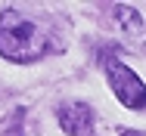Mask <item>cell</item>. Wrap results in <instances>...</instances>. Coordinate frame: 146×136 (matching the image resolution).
<instances>
[{
  "mask_svg": "<svg viewBox=\"0 0 146 136\" xmlns=\"http://www.w3.org/2000/svg\"><path fill=\"white\" fill-rule=\"evenodd\" d=\"M44 53V37L37 34V25L22 19L16 9H6L0 16V56L13 62H34Z\"/></svg>",
  "mask_w": 146,
  "mask_h": 136,
  "instance_id": "cell-1",
  "label": "cell"
},
{
  "mask_svg": "<svg viewBox=\"0 0 146 136\" xmlns=\"http://www.w3.org/2000/svg\"><path fill=\"white\" fill-rule=\"evenodd\" d=\"M59 127L72 136H93V111L84 102L59 105Z\"/></svg>",
  "mask_w": 146,
  "mask_h": 136,
  "instance_id": "cell-3",
  "label": "cell"
},
{
  "mask_svg": "<svg viewBox=\"0 0 146 136\" xmlns=\"http://www.w3.org/2000/svg\"><path fill=\"white\" fill-rule=\"evenodd\" d=\"M109 83L124 108H146V87L127 65L109 62Z\"/></svg>",
  "mask_w": 146,
  "mask_h": 136,
  "instance_id": "cell-2",
  "label": "cell"
},
{
  "mask_svg": "<svg viewBox=\"0 0 146 136\" xmlns=\"http://www.w3.org/2000/svg\"><path fill=\"white\" fill-rule=\"evenodd\" d=\"M115 16L121 19V28H124V31H131V34H140V31H143V19H140L134 9H127V6H118V9H115Z\"/></svg>",
  "mask_w": 146,
  "mask_h": 136,
  "instance_id": "cell-4",
  "label": "cell"
},
{
  "mask_svg": "<svg viewBox=\"0 0 146 136\" xmlns=\"http://www.w3.org/2000/svg\"><path fill=\"white\" fill-rule=\"evenodd\" d=\"M121 136H134V133H131V130H121Z\"/></svg>",
  "mask_w": 146,
  "mask_h": 136,
  "instance_id": "cell-5",
  "label": "cell"
}]
</instances>
